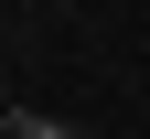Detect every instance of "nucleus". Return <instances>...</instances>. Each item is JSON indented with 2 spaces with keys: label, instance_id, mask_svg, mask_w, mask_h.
Here are the masks:
<instances>
[{
  "label": "nucleus",
  "instance_id": "1",
  "mask_svg": "<svg viewBox=\"0 0 150 139\" xmlns=\"http://www.w3.org/2000/svg\"><path fill=\"white\" fill-rule=\"evenodd\" d=\"M0 128H11V139H86V128H75V118H43V107H11V118H0Z\"/></svg>",
  "mask_w": 150,
  "mask_h": 139
}]
</instances>
